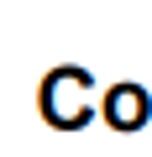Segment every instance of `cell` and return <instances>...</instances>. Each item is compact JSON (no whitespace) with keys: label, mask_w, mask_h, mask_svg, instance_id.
<instances>
[{"label":"cell","mask_w":152,"mask_h":157,"mask_svg":"<svg viewBox=\"0 0 152 157\" xmlns=\"http://www.w3.org/2000/svg\"><path fill=\"white\" fill-rule=\"evenodd\" d=\"M37 105H42V115L53 121V126H63V131H79V126H89L95 121V78H89V68H53L47 78H42V94H37Z\"/></svg>","instance_id":"6da1fadb"},{"label":"cell","mask_w":152,"mask_h":157,"mask_svg":"<svg viewBox=\"0 0 152 157\" xmlns=\"http://www.w3.org/2000/svg\"><path fill=\"white\" fill-rule=\"evenodd\" d=\"M100 110H105V126L136 131V126H147V115H152V94H147L142 84H110L105 100H100Z\"/></svg>","instance_id":"7a4b0ae2"}]
</instances>
